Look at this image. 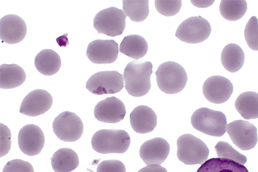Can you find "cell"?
<instances>
[{"label": "cell", "mask_w": 258, "mask_h": 172, "mask_svg": "<svg viewBox=\"0 0 258 172\" xmlns=\"http://www.w3.org/2000/svg\"><path fill=\"white\" fill-rule=\"evenodd\" d=\"M152 68L153 65L151 61L142 62L136 60L127 64L123 76L125 88L130 96L141 97L150 91Z\"/></svg>", "instance_id": "cell-1"}, {"label": "cell", "mask_w": 258, "mask_h": 172, "mask_svg": "<svg viewBox=\"0 0 258 172\" xmlns=\"http://www.w3.org/2000/svg\"><path fill=\"white\" fill-rule=\"evenodd\" d=\"M131 137L123 130H100L93 135V149L102 154L124 153L130 147Z\"/></svg>", "instance_id": "cell-2"}, {"label": "cell", "mask_w": 258, "mask_h": 172, "mask_svg": "<svg viewBox=\"0 0 258 172\" xmlns=\"http://www.w3.org/2000/svg\"><path fill=\"white\" fill-rule=\"evenodd\" d=\"M157 86L162 92L173 95L185 88L187 74L185 69L174 61H167L159 66L156 72Z\"/></svg>", "instance_id": "cell-3"}, {"label": "cell", "mask_w": 258, "mask_h": 172, "mask_svg": "<svg viewBox=\"0 0 258 172\" xmlns=\"http://www.w3.org/2000/svg\"><path fill=\"white\" fill-rule=\"evenodd\" d=\"M190 121L196 130L212 137H222L226 132L225 114L208 108H201L196 110Z\"/></svg>", "instance_id": "cell-4"}, {"label": "cell", "mask_w": 258, "mask_h": 172, "mask_svg": "<svg viewBox=\"0 0 258 172\" xmlns=\"http://www.w3.org/2000/svg\"><path fill=\"white\" fill-rule=\"evenodd\" d=\"M177 147L178 159L187 165H203L210 155L206 143L191 134L180 136L177 141Z\"/></svg>", "instance_id": "cell-5"}, {"label": "cell", "mask_w": 258, "mask_h": 172, "mask_svg": "<svg viewBox=\"0 0 258 172\" xmlns=\"http://www.w3.org/2000/svg\"><path fill=\"white\" fill-rule=\"evenodd\" d=\"M126 15L122 10L110 7L95 15L94 27L100 34L117 37L122 34L125 28Z\"/></svg>", "instance_id": "cell-6"}, {"label": "cell", "mask_w": 258, "mask_h": 172, "mask_svg": "<svg viewBox=\"0 0 258 172\" xmlns=\"http://www.w3.org/2000/svg\"><path fill=\"white\" fill-rule=\"evenodd\" d=\"M124 78L117 71H100L88 79L86 89L97 96L118 93L124 87Z\"/></svg>", "instance_id": "cell-7"}, {"label": "cell", "mask_w": 258, "mask_h": 172, "mask_svg": "<svg viewBox=\"0 0 258 172\" xmlns=\"http://www.w3.org/2000/svg\"><path fill=\"white\" fill-rule=\"evenodd\" d=\"M210 22L202 17H192L179 26L175 37L183 42L197 44L207 40L211 35Z\"/></svg>", "instance_id": "cell-8"}, {"label": "cell", "mask_w": 258, "mask_h": 172, "mask_svg": "<svg viewBox=\"0 0 258 172\" xmlns=\"http://www.w3.org/2000/svg\"><path fill=\"white\" fill-rule=\"evenodd\" d=\"M53 130L56 137L63 142H76L84 132V124L78 115L71 112L59 114L53 122Z\"/></svg>", "instance_id": "cell-9"}, {"label": "cell", "mask_w": 258, "mask_h": 172, "mask_svg": "<svg viewBox=\"0 0 258 172\" xmlns=\"http://www.w3.org/2000/svg\"><path fill=\"white\" fill-rule=\"evenodd\" d=\"M226 132L234 144L242 150H251L257 144V128L245 120H238L229 123Z\"/></svg>", "instance_id": "cell-10"}, {"label": "cell", "mask_w": 258, "mask_h": 172, "mask_svg": "<svg viewBox=\"0 0 258 172\" xmlns=\"http://www.w3.org/2000/svg\"><path fill=\"white\" fill-rule=\"evenodd\" d=\"M18 143L20 150L25 155L31 156L37 155L45 145V135L38 126L27 125L20 130Z\"/></svg>", "instance_id": "cell-11"}, {"label": "cell", "mask_w": 258, "mask_h": 172, "mask_svg": "<svg viewBox=\"0 0 258 172\" xmlns=\"http://www.w3.org/2000/svg\"><path fill=\"white\" fill-rule=\"evenodd\" d=\"M233 91V84L229 79L218 75L206 79L203 87L205 98L216 104H221L228 101Z\"/></svg>", "instance_id": "cell-12"}, {"label": "cell", "mask_w": 258, "mask_h": 172, "mask_svg": "<svg viewBox=\"0 0 258 172\" xmlns=\"http://www.w3.org/2000/svg\"><path fill=\"white\" fill-rule=\"evenodd\" d=\"M53 99L50 93L42 89L35 90L23 99L20 106V114L28 117H37L51 109Z\"/></svg>", "instance_id": "cell-13"}, {"label": "cell", "mask_w": 258, "mask_h": 172, "mask_svg": "<svg viewBox=\"0 0 258 172\" xmlns=\"http://www.w3.org/2000/svg\"><path fill=\"white\" fill-rule=\"evenodd\" d=\"M86 55L95 64L112 63L118 57V43L113 40H94L88 45Z\"/></svg>", "instance_id": "cell-14"}, {"label": "cell", "mask_w": 258, "mask_h": 172, "mask_svg": "<svg viewBox=\"0 0 258 172\" xmlns=\"http://www.w3.org/2000/svg\"><path fill=\"white\" fill-rule=\"evenodd\" d=\"M24 20L16 15H8L0 20V39L8 44L21 42L27 35Z\"/></svg>", "instance_id": "cell-15"}, {"label": "cell", "mask_w": 258, "mask_h": 172, "mask_svg": "<svg viewBox=\"0 0 258 172\" xmlns=\"http://www.w3.org/2000/svg\"><path fill=\"white\" fill-rule=\"evenodd\" d=\"M125 105L120 99L112 97L98 103L94 109V116L99 121L117 123L124 119Z\"/></svg>", "instance_id": "cell-16"}, {"label": "cell", "mask_w": 258, "mask_h": 172, "mask_svg": "<svg viewBox=\"0 0 258 172\" xmlns=\"http://www.w3.org/2000/svg\"><path fill=\"white\" fill-rule=\"evenodd\" d=\"M169 143L164 138H155L142 145L139 155L147 165H161L168 157Z\"/></svg>", "instance_id": "cell-17"}, {"label": "cell", "mask_w": 258, "mask_h": 172, "mask_svg": "<svg viewBox=\"0 0 258 172\" xmlns=\"http://www.w3.org/2000/svg\"><path fill=\"white\" fill-rule=\"evenodd\" d=\"M130 122L132 128L136 133L145 134L152 132L156 127L157 117L150 107L140 105L131 112Z\"/></svg>", "instance_id": "cell-18"}, {"label": "cell", "mask_w": 258, "mask_h": 172, "mask_svg": "<svg viewBox=\"0 0 258 172\" xmlns=\"http://www.w3.org/2000/svg\"><path fill=\"white\" fill-rule=\"evenodd\" d=\"M61 61L60 55L55 51L45 49L41 51L35 58V66L38 72L45 76H51L60 70Z\"/></svg>", "instance_id": "cell-19"}, {"label": "cell", "mask_w": 258, "mask_h": 172, "mask_svg": "<svg viewBox=\"0 0 258 172\" xmlns=\"http://www.w3.org/2000/svg\"><path fill=\"white\" fill-rule=\"evenodd\" d=\"M25 79L24 70L17 64H4L0 66V88L2 89L17 88L24 83Z\"/></svg>", "instance_id": "cell-20"}, {"label": "cell", "mask_w": 258, "mask_h": 172, "mask_svg": "<svg viewBox=\"0 0 258 172\" xmlns=\"http://www.w3.org/2000/svg\"><path fill=\"white\" fill-rule=\"evenodd\" d=\"M51 162L55 172H71L78 167L79 158L72 149L63 148L53 154Z\"/></svg>", "instance_id": "cell-21"}, {"label": "cell", "mask_w": 258, "mask_h": 172, "mask_svg": "<svg viewBox=\"0 0 258 172\" xmlns=\"http://www.w3.org/2000/svg\"><path fill=\"white\" fill-rule=\"evenodd\" d=\"M222 65L227 71L236 73L244 65L245 55L243 50L235 43H230L224 48L221 53Z\"/></svg>", "instance_id": "cell-22"}, {"label": "cell", "mask_w": 258, "mask_h": 172, "mask_svg": "<svg viewBox=\"0 0 258 172\" xmlns=\"http://www.w3.org/2000/svg\"><path fill=\"white\" fill-rule=\"evenodd\" d=\"M120 51L128 57L139 60L148 53V43L145 38L140 35H128L121 42Z\"/></svg>", "instance_id": "cell-23"}, {"label": "cell", "mask_w": 258, "mask_h": 172, "mask_svg": "<svg viewBox=\"0 0 258 172\" xmlns=\"http://www.w3.org/2000/svg\"><path fill=\"white\" fill-rule=\"evenodd\" d=\"M235 107L245 120L258 119V94L246 92L237 97Z\"/></svg>", "instance_id": "cell-24"}, {"label": "cell", "mask_w": 258, "mask_h": 172, "mask_svg": "<svg viewBox=\"0 0 258 172\" xmlns=\"http://www.w3.org/2000/svg\"><path fill=\"white\" fill-rule=\"evenodd\" d=\"M197 172H249L242 164L229 159L213 158L201 165Z\"/></svg>", "instance_id": "cell-25"}, {"label": "cell", "mask_w": 258, "mask_h": 172, "mask_svg": "<svg viewBox=\"0 0 258 172\" xmlns=\"http://www.w3.org/2000/svg\"><path fill=\"white\" fill-rule=\"evenodd\" d=\"M247 9V2L245 0H223L219 7L221 16L231 22L241 19Z\"/></svg>", "instance_id": "cell-26"}, {"label": "cell", "mask_w": 258, "mask_h": 172, "mask_svg": "<svg viewBox=\"0 0 258 172\" xmlns=\"http://www.w3.org/2000/svg\"><path fill=\"white\" fill-rule=\"evenodd\" d=\"M149 2L148 0H123V12L132 21L143 22L149 16Z\"/></svg>", "instance_id": "cell-27"}, {"label": "cell", "mask_w": 258, "mask_h": 172, "mask_svg": "<svg viewBox=\"0 0 258 172\" xmlns=\"http://www.w3.org/2000/svg\"><path fill=\"white\" fill-rule=\"evenodd\" d=\"M215 150L219 158L229 159L243 165L247 162L246 156L235 150L228 142L220 141L215 146Z\"/></svg>", "instance_id": "cell-28"}, {"label": "cell", "mask_w": 258, "mask_h": 172, "mask_svg": "<svg viewBox=\"0 0 258 172\" xmlns=\"http://www.w3.org/2000/svg\"><path fill=\"white\" fill-rule=\"evenodd\" d=\"M245 40L251 50L258 51V20L253 16L249 20L244 29Z\"/></svg>", "instance_id": "cell-29"}, {"label": "cell", "mask_w": 258, "mask_h": 172, "mask_svg": "<svg viewBox=\"0 0 258 172\" xmlns=\"http://www.w3.org/2000/svg\"><path fill=\"white\" fill-rule=\"evenodd\" d=\"M155 6L157 12L165 17H172L178 14L182 7L180 0H156Z\"/></svg>", "instance_id": "cell-30"}, {"label": "cell", "mask_w": 258, "mask_h": 172, "mask_svg": "<svg viewBox=\"0 0 258 172\" xmlns=\"http://www.w3.org/2000/svg\"><path fill=\"white\" fill-rule=\"evenodd\" d=\"M12 134L9 128L0 124V156L3 157L9 153L12 145Z\"/></svg>", "instance_id": "cell-31"}, {"label": "cell", "mask_w": 258, "mask_h": 172, "mask_svg": "<svg viewBox=\"0 0 258 172\" xmlns=\"http://www.w3.org/2000/svg\"><path fill=\"white\" fill-rule=\"evenodd\" d=\"M3 172H34L32 164L20 159H14L7 162Z\"/></svg>", "instance_id": "cell-32"}, {"label": "cell", "mask_w": 258, "mask_h": 172, "mask_svg": "<svg viewBox=\"0 0 258 172\" xmlns=\"http://www.w3.org/2000/svg\"><path fill=\"white\" fill-rule=\"evenodd\" d=\"M97 172H126V168L120 160H104L98 165Z\"/></svg>", "instance_id": "cell-33"}, {"label": "cell", "mask_w": 258, "mask_h": 172, "mask_svg": "<svg viewBox=\"0 0 258 172\" xmlns=\"http://www.w3.org/2000/svg\"><path fill=\"white\" fill-rule=\"evenodd\" d=\"M138 172H167V171L161 165H151L141 169Z\"/></svg>", "instance_id": "cell-34"}, {"label": "cell", "mask_w": 258, "mask_h": 172, "mask_svg": "<svg viewBox=\"0 0 258 172\" xmlns=\"http://www.w3.org/2000/svg\"><path fill=\"white\" fill-rule=\"evenodd\" d=\"M190 2L196 7L205 9V8H208L212 5L215 1L213 0V1H190Z\"/></svg>", "instance_id": "cell-35"}]
</instances>
